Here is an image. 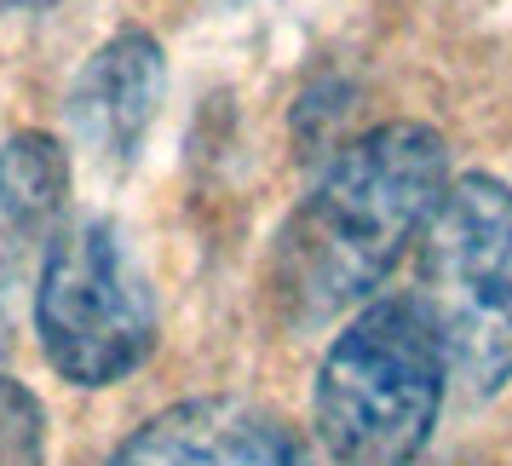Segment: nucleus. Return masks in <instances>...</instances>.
Segmentation results:
<instances>
[{
	"label": "nucleus",
	"mask_w": 512,
	"mask_h": 466,
	"mask_svg": "<svg viewBox=\"0 0 512 466\" xmlns=\"http://www.w3.org/2000/svg\"><path fill=\"white\" fill-rule=\"evenodd\" d=\"M58 0H0V12H52Z\"/></svg>",
	"instance_id": "9"
},
{
	"label": "nucleus",
	"mask_w": 512,
	"mask_h": 466,
	"mask_svg": "<svg viewBox=\"0 0 512 466\" xmlns=\"http://www.w3.org/2000/svg\"><path fill=\"white\" fill-rule=\"evenodd\" d=\"M104 466H300L294 438L242 397H190L144 420Z\"/></svg>",
	"instance_id": "6"
},
{
	"label": "nucleus",
	"mask_w": 512,
	"mask_h": 466,
	"mask_svg": "<svg viewBox=\"0 0 512 466\" xmlns=\"http://www.w3.org/2000/svg\"><path fill=\"white\" fill-rule=\"evenodd\" d=\"M219 6H248V0H219Z\"/></svg>",
	"instance_id": "11"
},
{
	"label": "nucleus",
	"mask_w": 512,
	"mask_h": 466,
	"mask_svg": "<svg viewBox=\"0 0 512 466\" xmlns=\"http://www.w3.org/2000/svg\"><path fill=\"white\" fill-rule=\"evenodd\" d=\"M70 202V156L47 133H12L0 150V305L12 300L47 248Z\"/></svg>",
	"instance_id": "7"
},
{
	"label": "nucleus",
	"mask_w": 512,
	"mask_h": 466,
	"mask_svg": "<svg viewBox=\"0 0 512 466\" xmlns=\"http://www.w3.org/2000/svg\"><path fill=\"white\" fill-rule=\"evenodd\" d=\"M35 334L70 386H116L156 351V294L116 219L58 231L35 271Z\"/></svg>",
	"instance_id": "4"
},
{
	"label": "nucleus",
	"mask_w": 512,
	"mask_h": 466,
	"mask_svg": "<svg viewBox=\"0 0 512 466\" xmlns=\"http://www.w3.org/2000/svg\"><path fill=\"white\" fill-rule=\"evenodd\" d=\"M420 317L466 397L512 380V190L489 173L449 179L420 225Z\"/></svg>",
	"instance_id": "3"
},
{
	"label": "nucleus",
	"mask_w": 512,
	"mask_h": 466,
	"mask_svg": "<svg viewBox=\"0 0 512 466\" xmlns=\"http://www.w3.org/2000/svg\"><path fill=\"white\" fill-rule=\"evenodd\" d=\"M443 386H449V369L420 305L369 300L334 334L311 392L328 461L409 466L438 426Z\"/></svg>",
	"instance_id": "2"
},
{
	"label": "nucleus",
	"mask_w": 512,
	"mask_h": 466,
	"mask_svg": "<svg viewBox=\"0 0 512 466\" xmlns=\"http://www.w3.org/2000/svg\"><path fill=\"white\" fill-rule=\"evenodd\" d=\"M0 380H6V311H0Z\"/></svg>",
	"instance_id": "10"
},
{
	"label": "nucleus",
	"mask_w": 512,
	"mask_h": 466,
	"mask_svg": "<svg viewBox=\"0 0 512 466\" xmlns=\"http://www.w3.org/2000/svg\"><path fill=\"white\" fill-rule=\"evenodd\" d=\"M167 93V58L150 29H116L70 81V133L104 167H127L139 156L150 121Z\"/></svg>",
	"instance_id": "5"
},
{
	"label": "nucleus",
	"mask_w": 512,
	"mask_h": 466,
	"mask_svg": "<svg viewBox=\"0 0 512 466\" xmlns=\"http://www.w3.org/2000/svg\"><path fill=\"white\" fill-rule=\"evenodd\" d=\"M35 438H41V409H35V397L6 374V380H0V466L29 461V455H35Z\"/></svg>",
	"instance_id": "8"
},
{
	"label": "nucleus",
	"mask_w": 512,
	"mask_h": 466,
	"mask_svg": "<svg viewBox=\"0 0 512 466\" xmlns=\"http://www.w3.org/2000/svg\"><path fill=\"white\" fill-rule=\"evenodd\" d=\"M449 185V150L426 121H386L351 139L305 190L271 254V300L294 328L369 305Z\"/></svg>",
	"instance_id": "1"
}]
</instances>
